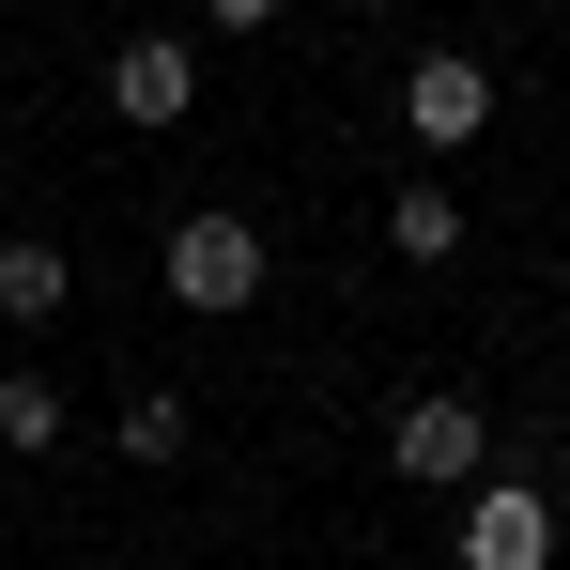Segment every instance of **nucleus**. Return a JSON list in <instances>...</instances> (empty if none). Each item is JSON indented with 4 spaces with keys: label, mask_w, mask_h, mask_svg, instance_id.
I'll list each match as a JSON object with an SVG mask.
<instances>
[{
    "label": "nucleus",
    "mask_w": 570,
    "mask_h": 570,
    "mask_svg": "<svg viewBox=\"0 0 570 570\" xmlns=\"http://www.w3.org/2000/svg\"><path fill=\"white\" fill-rule=\"evenodd\" d=\"M155 278L186 293L200 324H232V308H263V232H247V216H186V232L155 247Z\"/></svg>",
    "instance_id": "f257e3e1"
},
{
    "label": "nucleus",
    "mask_w": 570,
    "mask_h": 570,
    "mask_svg": "<svg viewBox=\"0 0 570 570\" xmlns=\"http://www.w3.org/2000/svg\"><path fill=\"white\" fill-rule=\"evenodd\" d=\"M401 139H416V155H463V139H493V62L432 47V62L401 78Z\"/></svg>",
    "instance_id": "f03ea898"
},
{
    "label": "nucleus",
    "mask_w": 570,
    "mask_h": 570,
    "mask_svg": "<svg viewBox=\"0 0 570 570\" xmlns=\"http://www.w3.org/2000/svg\"><path fill=\"white\" fill-rule=\"evenodd\" d=\"M108 108H124V124H186L200 108V47L186 31H124V47H108Z\"/></svg>",
    "instance_id": "7ed1b4c3"
},
{
    "label": "nucleus",
    "mask_w": 570,
    "mask_h": 570,
    "mask_svg": "<svg viewBox=\"0 0 570 570\" xmlns=\"http://www.w3.org/2000/svg\"><path fill=\"white\" fill-rule=\"evenodd\" d=\"M385 463L416 478V493H463L478 478V401H401L385 416Z\"/></svg>",
    "instance_id": "20e7f679"
},
{
    "label": "nucleus",
    "mask_w": 570,
    "mask_h": 570,
    "mask_svg": "<svg viewBox=\"0 0 570 570\" xmlns=\"http://www.w3.org/2000/svg\"><path fill=\"white\" fill-rule=\"evenodd\" d=\"M463 570H556V493H478L463 509Z\"/></svg>",
    "instance_id": "39448f33"
},
{
    "label": "nucleus",
    "mask_w": 570,
    "mask_h": 570,
    "mask_svg": "<svg viewBox=\"0 0 570 570\" xmlns=\"http://www.w3.org/2000/svg\"><path fill=\"white\" fill-rule=\"evenodd\" d=\"M385 247H401V263H463V200H448V186H401Z\"/></svg>",
    "instance_id": "423d86ee"
},
{
    "label": "nucleus",
    "mask_w": 570,
    "mask_h": 570,
    "mask_svg": "<svg viewBox=\"0 0 570 570\" xmlns=\"http://www.w3.org/2000/svg\"><path fill=\"white\" fill-rule=\"evenodd\" d=\"M62 293H78V263H62V247H31V232L0 247V308H16V324H47Z\"/></svg>",
    "instance_id": "0eeeda50"
},
{
    "label": "nucleus",
    "mask_w": 570,
    "mask_h": 570,
    "mask_svg": "<svg viewBox=\"0 0 570 570\" xmlns=\"http://www.w3.org/2000/svg\"><path fill=\"white\" fill-rule=\"evenodd\" d=\"M0 448H31V463L62 448V385L47 371H0Z\"/></svg>",
    "instance_id": "6e6552de"
},
{
    "label": "nucleus",
    "mask_w": 570,
    "mask_h": 570,
    "mask_svg": "<svg viewBox=\"0 0 570 570\" xmlns=\"http://www.w3.org/2000/svg\"><path fill=\"white\" fill-rule=\"evenodd\" d=\"M124 463H186V401H170V385L124 401Z\"/></svg>",
    "instance_id": "1a4fd4ad"
},
{
    "label": "nucleus",
    "mask_w": 570,
    "mask_h": 570,
    "mask_svg": "<svg viewBox=\"0 0 570 570\" xmlns=\"http://www.w3.org/2000/svg\"><path fill=\"white\" fill-rule=\"evenodd\" d=\"M200 16H216V31H278V0H200Z\"/></svg>",
    "instance_id": "9d476101"
},
{
    "label": "nucleus",
    "mask_w": 570,
    "mask_h": 570,
    "mask_svg": "<svg viewBox=\"0 0 570 570\" xmlns=\"http://www.w3.org/2000/svg\"><path fill=\"white\" fill-rule=\"evenodd\" d=\"M385 16H401V0H385Z\"/></svg>",
    "instance_id": "9b49d317"
}]
</instances>
